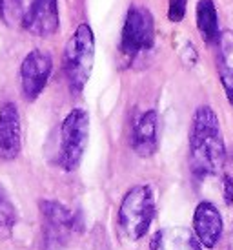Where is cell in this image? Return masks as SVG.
Returning a JSON list of instances; mask_svg holds the SVG:
<instances>
[{"label":"cell","mask_w":233,"mask_h":250,"mask_svg":"<svg viewBox=\"0 0 233 250\" xmlns=\"http://www.w3.org/2000/svg\"><path fill=\"white\" fill-rule=\"evenodd\" d=\"M190 168L195 177H217L226 167V143L219 117L210 106H199L190 126Z\"/></svg>","instance_id":"cell-1"},{"label":"cell","mask_w":233,"mask_h":250,"mask_svg":"<svg viewBox=\"0 0 233 250\" xmlns=\"http://www.w3.org/2000/svg\"><path fill=\"white\" fill-rule=\"evenodd\" d=\"M95 64V35L89 24H78L64 48V75L71 93H82Z\"/></svg>","instance_id":"cell-2"},{"label":"cell","mask_w":233,"mask_h":250,"mask_svg":"<svg viewBox=\"0 0 233 250\" xmlns=\"http://www.w3.org/2000/svg\"><path fill=\"white\" fill-rule=\"evenodd\" d=\"M155 194L150 185H135L124 194L118 207V225L128 239L138 241L155 219Z\"/></svg>","instance_id":"cell-3"},{"label":"cell","mask_w":233,"mask_h":250,"mask_svg":"<svg viewBox=\"0 0 233 250\" xmlns=\"http://www.w3.org/2000/svg\"><path fill=\"white\" fill-rule=\"evenodd\" d=\"M89 115L82 108L71 110L60 125V146H58V167L64 172H73L78 168L88 148Z\"/></svg>","instance_id":"cell-4"},{"label":"cell","mask_w":233,"mask_h":250,"mask_svg":"<svg viewBox=\"0 0 233 250\" xmlns=\"http://www.w3.org/2000/svg\"><path fill=\"white\" fill-rule=\"evenodd\" d=\"M155 44V21L146 7L131 6L126 13L120 35V55L133 62L140 53L150 51Z\"/></svg>","instance_id":"cell-5"},{"label":"cell","mask_w":233,"mask_h":250,"mask_svg":"<svg viewBox=\"0 0 233 250\" xmlns=\"http://www.w3.org/2000/svg\"><path fill=\"white\" fill-rule=\"evenodd\" d=\"M39 208L42 214V229L46 243L55 249L64 247L78 229L77 214L64 203L53 199H42L39 203Z\"/></svg>","instance_id":"cell-6"},{"label":"cell","mask_w":233,"mask_h":250,"mask_svg":"<svg viewBox=\"0 0 233 250\" xmlns=\"http://www.w3.org/2000/svg\"><path fill=\"white\" fill-rule=\"evenodd\" d=\"M53 73V59L44 49H33L20 64V86L26 101L33 103L42 95Z\"/></svg>","instance_id":"cell-7"},{"label":"cell","mask_w":233,"mask_h":250,"mask_svg":"<svg viewBox=\"0 0 233 250\" xmlns=\"http://www.w3.org/2000/svg\"><path fill=\"white\" fill-rule=\"evenodd\" d=\"M20 26L35 37L55 35L60 28L58 0H31Z\"/></svg>","instance_id":"cell-8"},{"label":"cell","mask_w":233,"mask_h":250,"mask_svg":"<svg viewBox=\"0 0 233 250\" xmlns=\"http://www.w3.org/2000/svg\"><path fill=\"white\" fill-rule=\"evenodd\" d=\"M22 150V121L15 103L0 106V161H15Z\"/></svg>","instance_id":"cell-9"},{"label":"cell","mask_w":233,"mask_h":250,"mask_svg":"<svg viewBox=\"0 0 233 250\" xmlns=\"http://www.w3.org/2000/svg\"><path fill=\"white\" fill-rule=\"evenodd\" d=\"M193 232L202 247L206 249H215L219 245L222 232H224V223L219 208L210 201H200L195 207L193 212Z\"/></svg>","instance_id":"cell-10"},{"label":"cell","mask_w":233,"mask_h":250,"mask_svg":"<svg viewBox=\"0 0 233 250\" xmlns=\"http://www.w3.org/2000/svg\"><path fill=\"white\" fill-rule=\"evenodd\" d=\"M131 146L138 157H151L158 148V115L155 110L140 113L131 132Z\"/></svg>","instance_id":"cell-11"},{"label":"cell","mask_w":233,"mask_h":250,"mask_svg":"<svg viewBox=\"0 0 233 250\" xmlns=\"http://www.w3.org/2000/svg\"><path fill=\"white\" fill-rule=\"evenodd\" d=\"M217 46V71L230 104L233 106V31H220Z\"/></svg>","instance_id":"cell-12"},{"label":"cell","mask_w":233,"mask_h":250,"mask_svg":"<svg viewBox=\"0 0 233 250\" xmlns=\"http://www.w3.org/2000/svg\"><path fill=\"white\" fill-rule=\"evenodd\" d=\"M195 21L197 28L206 44H215L219 39V15L213 0H199L197 2V11H195Z\"/></svg>","instance_id":"cell-13"},{"label":"cell","mask_w":233,"mask_h":250,"mask_svg":"<svg viewBox=\"0 0 233 250\" xmlns=\"http://www.w3.org/2000/svg\"><path fill=\"white\" fill-rule=\"evenodd\" d=\"M164 250H202V245L197 239L195 232L186 227L162 230Z\"/></svg>","instance_id":"cell-14"},{"label":"cell","mask_w":233,"mask_h":250,"mask_svg":"<svg viewBox=\"0 0 233 250\" xmlns=\"http://www.w3.org/2000/svg\"><path fill=\"white\" fill-rule=\"evenodd\" d=\"M17 225V208L0 187V237H9Z\"/></svg>","instance_id":"cell-15"},{"label":"cell","mask_w":233,"mask_h":250,"mask_svg":"<svg viewBox=\"0 0 233 250\" xmlns=\"http://www.w3.org/2000/svg\"><path fill=\"white\" fill-rule=\"evenodd\" d=\"M24 13H26L24 0H0V17L7 26L22 24Z\"/></svg>","instance_id":"cell-16"},{"label":"cell","mask_w":233,"mask_h":250,"mask_svg":"<svg viewBox=\"0 0 233 250\" xmlns=\"http://www.w3.org/2000/svg\"><path fill=\"white\" fill-rule=\"evenodd\" d=\"M188 0H170L168 2V19L172 22H180L186 17Z\"/></svg>","instance_id":"cell-17"},{"label":"cell","mask_w":233,"mask_h":250,"mask_svg":"<svg viewBox=\"0 0 233 250\" xmlns=\"http://www.w3.org/2000/svg\"><path fill=\"white\" fill-rule=\"evenodd\" d=\"M222 199L228 207L233 205V177L232 175H222Z\"/></svg>","instance_id":"cell-18"},{"label":"cell","mask_w":233,"mask_h":250,"mask_svg":"<svg viewBox=\"0 0 233 250\" xmlns=\"http://www.w3.org/2000/svg\"><path fill=\"white\" fill-rule=\"evenodd\" d=\"M150 250H164V239H162V230L155 232V236L151 237Z\"/></svg>","instance_id":"cell-19"},{"label":"cell","mask_w":233,"mask_h":250,"mask_svg":"<svg viewBox=\"0 0 233 250\" xmlns=\"http://www.w3.org/2000/svg\"><path fill=\"white\" fill-rule=\"evenodd\" d=\"M228 250H233V225L230 229V234H228Z\"/></svg>","instance_id":"cell-20"}]
</instances>
